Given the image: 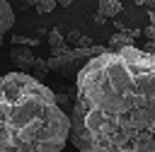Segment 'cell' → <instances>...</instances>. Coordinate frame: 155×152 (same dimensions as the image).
Masks as SVG:
<instances>
[{"instance_id": "cell-1", "label": "cell", "mask_w": 155, "mask_h": 152, "mask_svg": "<svg viewBox=\"0 0 155 152\" xmlns=\"http://www.w3.org/2000/svg\"><path fill=\"white\" fill-rule=\"evenodd\" d=\"M70 142L80 152H155V55L107 48L75 80Z\"/></svg>"}, {"instance_id": "cell-2", "label": "cell", "mask_w": 155, "mask_h": 152, "mask_svg": "<svg viewBox=\"0 0 155 152\" xmlns=\"http://www.w3.org/2000/svg\"><path fill=\"white\" fill-rule=\"evenodd\" d=\"M70 113L29 72L0 75V152H63Z\"/></svg>"}, {"instance_id": "cell-3", "label": "cell", "mask_w": 155, "mask_h": 152, "mask_svg": "<svg viewBox=\"0 0 155 152\" xmlns=\"http://www.w3.org/2000/svg\"><path fill=\"white\" fill-rule=\"evenodd\" d=\"M107 48L104 46H90V48H65L61 55H48V60H46V65H48V70L51 72H58L61 77H68V80H78V75L85 70V65L92 60V58H97V55H102Z\"/></svg>"}, {"instance_id": "cell-4", "label": "cell", "mask_w": 155, "mask_h": 152, "mask_svg": "<svg viewBox=\"0 0 155 152\" xmlns=\"http://www.w3.org/2000/svg\"><path fill=\"white\" fill-rule=\"evenodd\" d=\"M10 60L19 68V72H24V70H34V65H36V55H34V51L31 48H27V46H12L10 48Z\"/></svg>"}, {"instance_id": "cell-5", "label": "cell", "mask_w": 155, "mask_h": 152, "mask_svg": "<svg viewBox=\"0 0 155 152\" xmlns=\"http://www.w3.org/2000/svg\"><path fill=\"white\" fill-rule=\"evenodd\" d=\"M140 34H143L140 29H124V31L119 29L116 34H111V39H109V48H114V51H116V48H128V46L136 43V39H138Z\"/></svg>"}, {"instance_id": "cell-6", "label": "cell", "mask_w": 155, "mask_h": 152, "mask_svg": "<svg viewBox=\"0 0 155 152\" xmlns=\"http://www.w3.org/2000/svg\"><path fill=\"white\" fill-rule=\"evenodd\" d=\"M15 24V12H12V5L7 0H0V46H2V39L5 34L10 31V27Z\"/></svg>"}, {"instance_id": "cell-7", "label": "cell", "mask_w": 155, "mask_h": 152, "mask_svg": "<svg viewBox=\"0 0 155 152\" xmlns=\"http://www.w3.org/2000/svg\"><path fill=\"white\" fill-rule=\"evenodd\" d=\"M124 10V5L119 2V0H102L99 5H97V22H102L104 17H116L119 12Z\"/></svg>"}, {"instance_id": "cell-8", "label": "cell", "mask_w": 155, "mask_h": 152, "mask_svg": "<svg viewBox=\"0 0 155 152\" xmlns=\"http://www.w3.org/2000/svg\"><path fill=\"white\" fill-rule=\"evenodd\" d=\"M48 46H51V55H61L65 48H68V41H65V36L58 31V29H51L48 34Z\"/></svg>"}, {"instance_id": "cell-9", "label": "cell", "mask_w": 155, "mask_h": 152, "mask_svg": "<svg viewBox=\"0 0 155 152\" xmlns=\"http://www.w3.org/2000/svg\"><path fill=\"white\" fill-rule=\"evenodd\" d=\"M31 72H34V75H31L34 80H39V82H44V80H46V75H48L51 70H48V65H46V60H44V58H39Z\"/></svg>"}, {"instance_id": "cell-10", "label": "cell", "mask_w": 155, "mask_h": 152, "mask_svg": "<svg viewBox=\"0 0 155 152\" xmlns=\"http://www.w3.org/2000/svg\"><path fill=\"white\" fill-rule=\"evenodd\" d=\"M36 43H39L36 39H29V36H22V34H12V46H27V48H31Z\"/></svg>"}, {"instance_id": "cell-11", "label": "cell", "mask_w": 155, "mask_h": 152, "mask_svg": "<svg viewBox=\"0 0 155 152\" xmlns=\"http://www.w3.org/2000/svg\"><path fill=\"white\" fill-rule=\"evenodd\" d=\"M148 19H150V27H145L143 34L148 36V41H155V12H153V10L148 12Z\"/></svg>"}, {"instance_id": "cell-12", "label": "cell", "mask_w": 155, "mask_h": 152, "mask_svg": "<svg viewBox=\"0 0 155 152\" xmlns=\"http://www.w3.org/2000/svg\"><path fill=\"white\" fill-rule=\"evenodd\" d=\"M34 5H36V12H41V14H48L53 7H58L53 0H41V2H34Z\"/></svg>"}, {"instance_id": "cell-13", "label": "cell", "mask_w": 155, "mask_h": 152, "mask_svg": "<svg viewBox=\"0 0 155 152\" xmlns=\"http://www.w3.org/2000/svg\"><path fill=\"white\" fill-rule=\"evenodd\" d=\"M56 101H58V106H61L63 111H65V109H68V111H73V101H70V97H68V94H56Z\"/></svg>"}, {"instance_id": "cell-14", "label": "cell", "mask_w": 155, "mask_h": 152, "mask_svg": "<svg viewBox=\"0 0 155 152\" xmlns=\"http://www.w3.org/2000/svg\"><path fill=\"white\" fill-rule=\"evenodd\" d=\"M80 39H82V34H80V31H75V29H73V31H70V34L65 36V41H70V43H75V48H78V43H80Z\"/></svg>"}, {"instance_id": "cell-15", "label": "cell", "mask_w": 155, "mask_h": 152, "mask_svg": "<svg viewBox=\"0 0 155 152\" xmlns=\"http://www.w3.org/2000/svg\"><path fill=\"white\" fill-rule=\"evenodd\" d=\"M143 51H145V53H150V55H155V41H148Z\"/></svg>"}]
</instances>
